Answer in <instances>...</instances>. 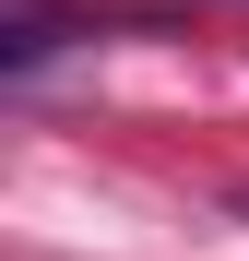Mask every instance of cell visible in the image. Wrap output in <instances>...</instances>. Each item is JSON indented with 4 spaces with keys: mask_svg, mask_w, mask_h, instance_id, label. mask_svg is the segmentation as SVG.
I'll return each mask as SVG.
<instances>
[{
    "mask_svg": "<svg viewBox=\"0 0 249 261\" xmlns=\"http://www.w3.org/2000/svg\"><path fill=\"white\" fill-rule=\"evenodd\" d=\"M237 214H249V190H237Z\"/></svg>",
    "mask_w": 249,
    "mask_h": 261,
    "instance_id": "obj_1",
    "label": "cell"
}]
</instances>
